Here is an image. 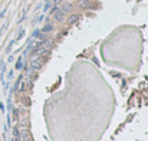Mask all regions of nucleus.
<instances>
[{
  "instance_id": "f257e3e1",
  "label": "nucleus",
  "mask_w": 148,
  "mask_h": 141,
  "mask_svg": "<svg viewBox=\"0 0 148 141\" xmlns=\"http://www.w3.org/2000/svg\"><path fill=\"white\" fill-rule=\"evenodd\" d=\"M43 53H48V49L43 46H38L33 50V55H43Z\"/></svg>"
},
{
  "instance_id": "f03ea898",
  "label": "nucleus",
  "mask_w": 148,
  "mask_h": 141,
  "mask_svg": "<svg viewBox=\"0 0 148 141\" xmlns=\"http://www.w3.org/2000/svg\"><path fill=\"white\" fill-rule=\"evenodd\" d=\"M4 70H6V65L4 62H0V79L4 84Z\"/></svg>"
},
{
  "instance_id": "7ed1b4c3",
  "label": "nucleus",
  "mask_w": 148,
  "mask_h": 141,
  "mask_svg": "<svg viewBox=\"0 0 148 141\" xmlns=\"http://www.w3.org/2000/svg\"><path fill=\"white\" fill-rule=\"evenodd\" d=\"M63 14H65V13H63L62 10H56V12L53 13V17H55L56 20H62V19H63Z\"/></svg>"
},
{
  "instance_id": "20e7f679",
  "label": "nucleus",
  "mask_w": 148,
  "mask_h": 141,
  "mask_svg": "<svg viewBox=\"0 0 148 141\" xmlns=\"http://www.w3.org/2000/svg\"><path fill=\"white\" fill-rule=\"evenodd\" d=\"M30 66H32V69H35V70H38V69H40V66H42V63H40L39 61H33V62L30 63Z\"/></svg>"
},
{
  "instance_id": "39448f33",
  "label": "nucleus",
  "mask_w": 148,
  "mask_h": 141,
  "mask_svg": "<svg viewBox=\"0 0 148 141\" xmlns=\"http://www.w3.org/2000/svg\"><path fill=\"white\" fill-rule=\"evenodd\" d=\"M22 68H23V58H19V59H17V62H16V66H14V69L20 70Z\"/></svg>"
},
{
  "instance_id": "423d86ee",
  "label": "nucleus",
  "mask_w": 148,
  "mask_h": 141,
  "mask_svg": "<svg viewBox=\"0 0 148 141\" xmlns=\"http://www.w3.org/2000/svg\"><path fill=\"white\" fill-rule=\"evenodd\" d=\"M61 10H62L63 13H65V12H70V10H72V4H70V3H65Z\"/></svg>"
},
{
  "instance_id": "0eeeda50",
  "label": "nucleus",
  "mask_w": 148,
  "mask_h": 141,
  "mask_svg": "<svg viewBox=\"0 0 148 141\" xmlns=\"http://www.w3.org/2000/svg\"><path fill=\"white\" fill-rule=\"evenodd\" d=\"M22 78H23V76H19V79L16 81V84H14V86H13V92L19 91V85H20V82H22Z\"/></svg>"
},
{
  "instance_id": "6e6552de",
  "label": "nucleus",
  "mask_w": 148,
  "mask_h": 141,
  "mask_svg": "<svg viewBox=\"0 0 148 141\" xmlns=\"http://www.w3.org/2000/svg\"><path fill=\"white\" fill-rule=\"evenodd\" d=\"M78 19H79V16H78V14H72V16L69 17V20H68V22H69V23H75Z\"/></svg>"
},
{
  "instance_id": "1a4fd4ad",
  "label": "nucleus",
  "mask_w": 148,
  "mask_h": 141,
  "mask_svg": "<svg viewBox=\"0 0 148 141\" xmlns=\"http://www.w3.org/2000/svg\"><path fill=\"white\" fill-rule=\"evenodd\" d=\"M89 4V0H81L79 2V7H88Z\"/></svg>"
},
{
  "instance_id": "9d476101",
  "label": "nucleus",
  "mask_w": 148,
  "mask_h": 141,
  "mask_svg": "<svg viewBox=\"0 0 148 141\" xmlns=\"http://www.w3.org/2000/svg\"><path fill=\"white\" fill-rule=\"evenodd\" d=\"M13 135L16 137V140H17V141L20 140V134H19V130H17V128H13Z\"/></svg>"
},
{
  "instance_id": "9b49d317",
  "label": "nucleus",
  "mask_w": 148,
  "mask_h": 141,
  "mask_svg": "<svg viewBox=\"0 0 148 141\" xmlns=\"http://www.w3.org/2000/svg\"><path fill=\"white\" fill-rule=\"evenodd\" d=\"M50 45H52V39H46V40H45V43H43L42 46L48 49V48H50Z\"/></svg>"
},
{
  "instance_id": "f8f14e48",
  "label": "nucleus",
  "mask_w": 148,
  "mask_h": 141,
  "mask_svg": "<svg viewBox=\"0 0 148 141\" xmlns=\"http://www.w3.org/2000/svg\"><path fill=\"white\" fill-rule=\"evenodd\" d=\"M13 45H14V40H12V42L9 43V46L6 48V53H10V52H12V48H13Z\"/></svg>"
},
{
  "instance_id": "ddd939ff",
  "label": "nucleus",
  "mask_w": 148,
  "mask_h": 141,
  "mask_svg": "<svg viewBox=\"0 0 148 141\" xmlns=\"http://www.w3.org/2000/svg\"><path fill=\"white\" fill-rule=\"evenodd\" d=\"M52 6H53V3H52V2H46V4H45V9H43V12L49 10V9H50Z\"/></svg>"
},
{
  "instance_id": "4468645a",
  "label": "nucleus",
  "mask_w": 148,
  "mask_h": 141,
  "mask_svg": "<svg viewBox=\"0 0 148 141\" xmlns=\"http://www.w3.org/2000/svg\"><path fill=\"white\" fill-rule=\"evenodd\" d=\"M52 29H53V26H52V25H46V26L42 29V32H50Z\"/></svg>"
},
{
  "instance_id": "2eb2a0df",
  "label": "nucleus",
  "mask_w": 148,
  "mask_h": 141,
  "mask_svg": "<svg viewBox=\"0 0 148 141\" xmlns=\"http://www.w3.org/2000/svg\"><path fill=\"white\" fill-rule=\"evenodd\" d=\"M43 17H45V16H43V14H40V16L38 17V19L35 20V23H38V22H42V20H43Z\"/></svg>"
},
{
  "instance_id": "dca6fc26",
  "label": "nucleus",
  "mask_w": 148,
  "mask_h": 141,
  "mask_svg": "<svg viewBox=\"0 0 148 141\" xmlns=\"http://www.w3.org/2000/svg\"><path fill=\"white\" fill-rule=\"evenodd\" d=\"M39 35H40V30H35L33 32V38H38Z\"/></svg>"
},
{
  "instance_id": "f3484780",
  "label": "nucleus",
  "mask_w": 148,
  "mask_h": 141,
  "mask_svg": "<svg viewBox=\"0 0 148 141\" xmlns=\"http://www.w3.org/2000/svg\"><path fill=\"white\" fill-rule=\"evenodd\" d=\"M23 35H25V30H20L19 36H17V40H19V39H22V38H23Z\"/></svg>"
},
{
  "instance_id": "a211bd4d",
  "label": "nucleus",
  "mask_w": 148,
  "mask_h": 141,
  "mask_svg": "<svg viewBox=\"0 0 148 141\" xmlns=\"http://www.w3.org/2000/svg\"><path fill=\"white\" fill-rule=\"evenodd\" d=\"M17 112H19L17 110H14V111H13V117H14V119H17Z\"/></svg>"
},
{
  "instance_id": "6ab92c4d",
  "label": "nucleus",
  "mask_w": 148,
  "mask_h": 141,
  "mask_svg": "<svg viewBox=\"0 0 148 141\" xmlns=\"http://www.w3.org/2000/svg\"><path fill=\"white\" fill-rule=\"evenodd\" d=\"M0 110H2V111H4V107H3V104H0Z\"/></svg>"
},
{
  "instance_id": "aec40b11",
  "label": "nucleus",
  "mask_w": 148,
  "mask_h": 141,
  "mask_svg": "<svg viewBox=\"0 0 148 141\" xmlns=\"http://www.w3.org/2000/svg\"><path fill=\"white\" fill-rule=\"evenodd\" d=\"M58 3H61V0H55V4H58Z\"/></svg>"
},
{
  "instance_id": "412c9836",
  "label": "nucleus",
  "mask_w": 148,
  "mask_h": 141,
  "mask_svg": "<svg viewBox=\"0 0 148 141\" xmlns=\"http://www.w3.org/2000/svg\"><path fill=\"white\" fill-rule=\"evenodd\" d=\"M23 141H30V140H29V137H25V140H23Z\"/></svg>"
},
{
  "instance_id": "4be33fe9",
  "label": "nucleus",
  "mask_w": 148,
  "mask_h": 141,
  "mask_svg": "<svg viewBox=\"0 0 148 141\" xmlns=\"http://www.w3.org/2000/svg\"><path fill=\"white\" fill-rule=\"evenodd\" d=\"M45 2H50V0H45Z\"/></svg>"
}]
</instances>
